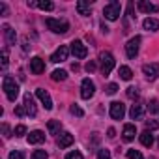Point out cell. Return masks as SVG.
Instances as JSON below:
<instances>
[{"instance_id": "obj_1", "label": "cell", "mask_w": 159, "mask_h": 159, "mask_svg": "<svg viewBox=\"0 0 159 159\" xmlns=\"http://www.w3.org/2000/svg\"><path fill=\"white\" fill-rule=\"evenodd\" d=\"M2 88H4L6 98H8L10 101H15V99H17V96H19V84L15 83V79H13V77H10V75H6V77H4Z\"/></svg>"}, {"instance_id": "obj_2", "label": "cell", "mask_w": 159, "mask_h": 159, "mask_svg": "<svg viewBox=\"0 0 159 159\" xmlns=\"http://www.w3.org/2000/svg\"><path fill=\"white\" fill-rule=\"evenodd\" d=\"M47 28L52 30L54 34H66L69 30V23L67 21H60V19H47L45 21Z\"/></svg>"}, {"instance_id": "obj_3", "label": "cell", "mask_w": 159, "mask_h": 159, "mask_svg": "<svg viewBox=\"0 0 159 159\" xmlns=\"http://www.w3.org/2000/svg\"><path fill=\"white\" fill-rule=\"evenodd\" d=\"M120 13H122L120 2H111V4H107V6L103 8V15H105V19H109V21H116V19L120 17Z\"/></svg>"}, {"instance_id": "obj_4", "label": "cell", "mask_w": 159, "mask_h": 159, "mask_svg": "<svg viewBox=\"0 0 159 159\" xmlns=\"http://www.w3.org/2000/svg\"><path fill=\"white\" fill-rule=\"evenodd\" d=\"M99 60H101V73L107 77L111 71H112V67H114V56L111 54V52H101V56H99Z\"/></svg>"}, {"instance_id": "obj_5", "label": "cell", "mask_w": 159, "mask_h": 159, "mask_svg": "<svg viewBox=\"0 0 159 159\" xmlns=\"http://www.w3.org/2000/svg\"><path fill=\"white\" fill-rule=\"evenodd\" d=\"M139 45H140V36H135V38H131V39L127 41V45H125V54H127V58H135V56L139 54Z\"/></svg>"}, {"instance_id": "obj_6", "label": "cell", "mask_w": 159, "mask_h": 159, "mask_svg": "<svg viewBox=\"0 0 159 159\" xmlns=\"http://www.w3.org/2000/svg\"><path fill=\"white\" fill-rule=\"evenodd\" d=\"M94 94H96V84H94V81L84 79L83 84H81V96H83V99H90Z\"/></svg>"}, {"instance_id": "obj_7", "label": "cell", "mask_w": 159, "mask_h": 159, "mask_svg": "<svg viewBox=\"0 0 159 159\" xmlns=\"http://www.w3.org/2000/svg\"><path fill=\"white\" fill-rule=\"evenodd\" d=\"M71 52H73V56H75V58H86L88 49H86V45H84L83 41L75 39V41L71 43Z\"/></svg>"}, {"instance_id": "obj_8", "label": "cell", "mask_w": 159, "mask_h": 159, "mask_svg": "<svg viewBox=\"0 0 159 159\" xmlns=\"http://www.w3.org/2000/svg\"><path fill=\"white\" fill-rule=\"evenodd\" d=\"M67 54H69V49L66 47V45H60L54 52H52V56H51V62H54V64H60V62H66L67 60Z\"/></svg>"}, {"instance_id": "obj_9", "label": "cell", "mask_w": 159, "mask_h": 159, "mask_svg": "<svg viewBox=\"0 0 159 159\" xmlns=\"http://www.w3.org/2000/svg\"><path fill=\"white\" fill-rule=\"evenodd\" d=\"M124 114H125V107H124V103H120V101H112V103H111V118H114V120H122Z\"/></svg>"}, {"instance_id": "obj_10", "label": "cell", "mask_w": 159, "mask_h": 159, "mask_svg": "<svg viewBox=\"0 0 159 159\" xmlns=\"http://www.w3.org/2000/svg\"><path fill=\"white\" fill-rule=\"evenodd\" d=\"M142 73L146 75V79L155 81V79L159 77V66H157V64H144V66H142Z\"/></svg>"}, {"instance_id": "obj_11", "label": "cell", "mask_w": 159, "mask_h": 159, "mask_svg": "<svg viewBox=\"0 0 159 159\" xmlns=\"http://www.w3.org/2000/svg\"><path fill=\"white\" fill-rule=\"evenodd\" d=\"M36 96H38V99L43 103V107H45L47 111H51V109H52V99H51V96H49V92H47V90L38 88V90H36Z\"/></svg>"}, {"instance_id": "obj_12", "label": "cell", "mask_w": 159, "mask_h": 159, "mask_svg": "<svg viewBox=\"0 0 159 159\" xmlns=\"http://www.w3.org/2000/svg\"><path fill=\"white\" fill-rule=\"evenodd\" d=\"M30 71H32L34 75H41V73L45 71V62H43L39 56H34V58L30 60Z\"/></svg>"}, {"instance_id": "obj_13", "label": "cell", "mask_w": 159, "mask_h": 159, "mask_svg": "<svg viewBox=\"0 0 159 159\" xmlns=\"http://www.w3.org/2000/svg\"><path fill=\"white\" fill-rule=\"evenodd\" d=\"M28 6H30V8H39V10H43V11H52V10H54V4H52V2H49V0H38V2H28Z\"/></svg>"}, {"instance_id": "obj_14", "label": "cell", "mask_w": 159, "mask_h": 159, "mask_svg": "<svg viewBox=\"0 0 159 159\" xmlns=\"http://www.w3.org/2000/svg\"><path fill=\"white\" fill-rule=\"evenodd\" d=\"M25 109H26L28 116H36V114H38V109H36V105H34V98H32L30 94H25Z\"/></svg>"}, {"instance_id": "obj_15", "label": "cell", "mask_w": 159, "mask_h": 159, "mask_svg": "<svg viewBox=\"0 0 159 159\" xmlns=\"http://www.w3.org/2000/svg\"><path fill=\"white\" fill-rule=\"evenodd\" d=\"M144 107L142 105H139V103H135L133 107H131V111H129V116H131V120H142L144 118Z\"/></svg>"}, {"instance_id": "obj_16", "label": "cell", "mask_w": 159, "mask_h": 159, "mask_svg": "<svg viewBox=\"0 0 159 159\" xmlns=\"http://www.w3.org/2000/svg\"><path fill=\"white\" fill-rule=\"evenodd\" d=\"M124 140H127V142H131L133 139H135V135H137V127H135V124H125L124 125Z\"/></svg>"}, {"instance_id": "obj_17", "label": "cell", "mask_w": 159, "mask_h": 159, "mask_svg": "<svg viewBox=\"0 0 159 159\" xmlns=\"http://www.w3.org/2000/svg\"><path fill=\"white\" fill-rule=\"evenodd\" d=\"M43 140H45V133H43V131H39V129L30 131V135H28V144H41Z\"/></svg>"}, {"instance_id": "obj_18", "label": "cell", "mask_w": 159, "mask_h": 159, "mask_svg": "<svg viewBox=\"0 0 159 159\" xmlns=\"http://www.w3.org/2000/svg\"><path fill=\"white\" fill-rule=\"evenodd\" d=\"M139 140H140V144L142 146H146V148H150L152 144H153V135H152V131H142L140 135H139Z\"/></svg>"}, {"instance_id": "obj_19", "label": "cell", "mask_w": 159, "mask_h": 159, "mask_svg": "<svg viewBox=\"0 0 159 159\" xmlns=\"http://www.w3.org/2000/svg\"><path fill=\"white\" fill-rule=\"evenodd\" d=\"M137 6H139V10H140V11H144V13H155V11L159 10L155 4H152V2H146V0H140V2H139Z\"/></svg>"}, {"instance_id": "obj_20", "label": "cell", "mask_w": 159, "mask_h": 159, "mask_svg": "<svg viewBox=\"0 0 159 159\" xmlns=\"http://www.w3.org/2000/svg\"><path fill=\"white\" fill-rule=\"evenodd\" d=\"M73 140H75V139H73L71 133H62V135L58 137V146H60V148H67V146L73 144Z\"/></svg>"}, {"instance_id": "obj_21", "label": "cell", "mask_w": 159, "mask_h": 159, "mask_svg": "<svg viewBox=\"0 0 159 159\" xmlns=\"http://www.w3.org/2000/svg\"><path fill=\"white\" fill-rule=\"evenodd\" d=\"M4 36H6L8 45H15V30L10 25H4Z\"/></svg>"}, {"instance_id": "obj_22", "label": "cell", "mask_w": 159, "mask_h": 159, "mask_svg": "<svg viewBox=\"0 0 159 159\" xmlns=\"http://www.w3.org/2000/svg\"><path fill=\"white\" fill-rule=\"evenodd\" d=\"M77 11H79V15H90V4L88 2H84V0H79L77 2Z\"/></svg>"}, {"instance_id": "obj_23", "label": "cell", "mask_w": 159, "mask_h": 159, "mask_svg": "<svg viewBox=\"0 0 159 159\" xmlns=\"http://www.w3.org/2000/svg\"><path fill=\"white\" fill-rule=\"evenodd\" d=\"M142 25H144V28H146V30H152V32H153V30H159V21H157V19H153V17L144 19V23H142Z\"/></svg>"}, {"instance_id": "obj_24", "label": "cell", "mask_w": 159, "mask_h": 159, "mask_svg": "<svg viewBox=\"0 0 159 159\" xmlns=\"http://www.w3.org/2000/svg\"><path fill=\"white\" fill-rule=\"evenodd\" d=\"M118 73H120V77L124 79V81H131V77H133V71H131L127 66H122V67L118 69Z\"/></svg>"}, {"instance_id": "obj_25", "label": "cell", "mask_w": 159, "mask_h": 159, "mask_svg": "<svg viewBox=\"0 0 159 159\" xmlns=\"http://www.w3.org/2000/svg\"><path fill=\"white\" fill-rule=\"evenodd\" d=\"M51 77H52V81H66V79H67V71H64V69H54Z\"/></svg>"}, {"instance_id": "obj_26", "label": "cell", "mask_w": 159, "mask_h": 159, "mask_svg": "<svg viewBox=\"0 0 159 159\" xmlns=\"http://www.w3.org/2000/svg\"><path fill=\"white\" fill-rule=\"evenodd\" d=\"M47 129H49V133H51V135H56V133L60 131V122H58V120H49Z\"/></svg>"}, {"instance_id": "obj_27", "label": "cell", "mask_w": 159, "mask_h": 159, "mask_svg": "<svg viewBox=\"0 0 159 159\" xmlns=\"http://www.w3.org/2000/svg\"><path fill=\"white\" fill-rule=\"evenodd\" d=\"M32 159H49V153L45 150H36L32 153Z\"/></svg>"}, {"instance_id": "obj_28", "label": "cell", "mask_w": 159, "mask_h": 159, "mask_svg": "<svg viewBox=\"0 0 159 159\" xmlns=\"http://www.w3.org/2000/svg\"><path fill=\"white\" fill-rule=\"evenodd\" d=\"M127 157H129V159H144L139 150H127Z\"/></svg>"}, {"instance_id": "obj_29", "label": "cell", "mask_w": 159, "mask_h": 159, "mask_svg": "<svg viewBox=\"0 0 159 159\" xmlns=\"http://www.w3.org/2000/svg\"><path fill=\"white\" fill-rule=\"evenodd\" d=\"M127 98L137 99V98H139V90H137L135 86H129V88H127Z\"/></svg>"}, {"instance_id": "obj_30", "label": "cell", "mask_w": 159, "mask_h": 159, "mask_svg": "<svg viewBox=\"0 0 159 159\" xmlns=\"http://www.w3.org/2000/svg\"><path fill=\"white\" fill-rule=\"evenodd\" d=\"M159 127V122H155V120H148L146 122V129L148 131H153V129H157Z\"/></svg>"}, {"instance_id": "obj_31", "label": "cell", "mask_w": 159, "mask_h": 159, "mask_svg": "<svg viewBox=\"0 0 159 159\" xmlns=\"http://www.w3.org/2000/svg\"><path fill=\"white\" fill-rule=\"evenodd\" d=\"M116 92H118V84H116V83H111V84L107 86V94L112 96V94H116Z\"/></svg>"}, {"instance_id": "obj_32", "label": "cell", "mask_w": 159, "mask_h": 159, "mask_svg": "<svg viewBox=\"0 0 159 159\" xmlns=\"http://www.w3.org/2000/svg\"><path fill=\"white\" fill-rule=\"evenodd\" d=\"M15 114L23 118V116H25V114H28V112H26V109H25V105H17V107H15Z\"/></svg>"}, {"instance_id": "obj_33", "label": "cell", "mask_w": 159, "mask_h": 159, "mask_svg": "<svg viewBox=\"0 0 159 159\" xmlns=\"http://www.w3.org/2000/svg\"><path fill=\"white\" fill-rule=\"evenodd\" d=\"M25 133H26V127H25V125H17V127H15V131H13V135H15V137H23Z\"/></svg>"}, {"instance_id": "obj_34", "label": "cell", "mask_w": 159, "mask_h": 159, "mask_svg": "<svg viewBox=\"0 0 159 159\" xmlns=\"http://www.w3.org/2000/svg\"><path fill=\"white\" fill-rule=\"evenodd\" d=\"M10 159H25V153L19 152V150H13V152L10 153Z\"/></svg>"}, {"instance_id": "obj_35", "label": "cell", "mask_w": 159, "mask_h": 159, "mask_svg": "<svg viewBox=\"0 0 159 159\" xmlns=\"http://www.w3.org/2000/svg\"><path fill=\"white\" fill-rule=\"evenodd\" d=\"M69 111H71V114H75V116H83V114H84L83 109H81V107H77V105H71Z\"/></svg>"}, {"instance_id": "obj_36", "label": "cell", "mask_w": 159, "mask_h": 159, "mask_svg": "<svg viewBox=\"0 0 159 159\" xmlns=\"http://www.w3.org/2000/svg\"><path fill=\"white\" fill-rule=\"evenodd\" d=\"M66 159H83V155H81V152H69L67 155H66Z\"/></svg>"}, {"instance_id": "obj_37", "label": "cell", "mask_w": 159, "mask_h": 159, "mask_svg": "<svg viewBox=\"0 0 159 159\" xmlns=\"http://www.w3.org/2000/svg\"><path fill=\"white\" fill-rule=\"evenodd\" d=\"M98 159H111V152H109V150H99Z\"/></svg>"}, {"instance_id": "obj_38", "label": "cell", "mask_w": 159, "mask_h": 159, "mask_svg": "<svg viewBox=\"0 0 159 159\" xmlns=\"http://www.w3.org/2000/svg\"><path fill=\"white\" fill-rule=\"evenodd\" d=\"M2 69H8V51H2Z\"/></svg>"}, {"instance_id": "obj_39", "label": "cell", "mask_w": 159, "mask_h": 159, "mask_svg": "<svg viewBox=\"0 0 159 159\" xmlns=\"http://www.w3.org/2000/svg\"><path fill=\"white\" fill-rule=\"evenodd\" d=\"M148 109H150V112H159V101H155V99H153V101L150 103V107H148Z\"/></svg>"}, {"instance_id": "obj_40", "label": "cell", "mask_w": 159, "mask_h": 159, "mask_svg": "<svg viewBox=\"0 0 159 159\" xmlns=\"http://www.w3.org/2000/svg\"><path fill=\"white\" fill-rule=\"evenodd\" d=\"M86 71H88V73L96 71V62H88V64H86Z\"/></svg>"}, {"instance_id": "obj_41", "label": "cell", "mask_w": 159, "mask_h": 159, "mask_svg": "<svg viewBox=\"0 0 159 159\" xmlns=\"http://www.w3.org/2000/svg\"><path fill=\"white\" fill-rule=\"evenodd\" d=\"M2 131H4V137H6V139H10V137H11V135H10V127H8L6 124L2 125Z\"/></svg>"}, {"instance_id": "obj_42", "label": "cell", "mask_w": 159, "mask_h": 159, "mask_svg": "<svg viewBox=\"0 0 159 159\" xmlns=\"http://www.w3.org/2000/svg\"><path fill=\"white\" fill-rule=\"evenodd\" d=\"M0 11H2V13H4V15H6V13H8V8H6V4H0Z\"/></svg>"}, {"instance_id": "obj_43", "label": "cell", "mask_w": 159, "mask_h": 159, "mask_svg": "<svg viewBox=\"0 0 159 159\" xmlns=\"http://www.w3.org/2000/svg\"><path fill=\"white\" fill-rule=\"evenodd\" d=\"M107 133H109V137H111V139H112V137H114V135H116V131H114V129H112V127H111V129H109V131H107Z\"/></svg>"}]
</instances>
